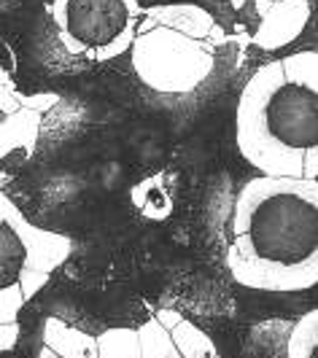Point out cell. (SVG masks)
<instances>
[{"mask_svg":"<svg viewBox=\"0 0 318 358\" xmlns=\"http://www.w3.org/2000/svg\"><path fill=\"white\" fill-rule=\"evenodd\" d=\"M313 0H272L254 33V43L267 52H278L289 41L305 33L310 19L316 17Z\"/></svg>","mask_w":318,"mask_h":358,"instance_id":"obj_6","label":"cell"},{"mask_svg":"<svg viewBox=\"0 0 318 358\" xmlns=\"http://www.w3.org/2000/svg\"><path fill=\"white\" fill-rule=\"evenodd\" d=\"M65 49L95 62L130 52L143 8L138 0H46Z\"/></svg>","mask_w":318,"mask_h":358,"instance_id":"obj_4","label":"cell"},{"mask_svg":"<svg viewBox=\"0 0 318 358\" xmlns=\"http://www.w3.org/2000/svg\"><path fill=\"white\" fill-rule=\"evenodd\" d=\"M135 73L159 94H189L205 84L216 57L208 41H197L173 27L151 24L135 33L130 46Z\"/></svg>","mask_w":318,"mask_h":358,"instance_id":"obj_5","label":"cell"},{"mask_svg":"<svg viewBox=\"0 0 318 358\" xmlns=\"http://www.w3.org/2000/svg\"><path fill=\"white\" fill-rule=\"evenodd\" d=\"M232 278L256 291H307L318 283V180L256 176L232 210Z\"/></svg>","mask_w":318,"mask_h":358,"instance_id":"obj_1","label":"cell"},{"mask_svg":"<svg viewBox=\"0 0 318 358\" xmlns=\"http://www.w3.org/2000/svg\"><path fill=\"white\" fill-rule=\"evenodd\" d=\"M71 253V237L30 224L8 194L0 192V350L17 342L22 307L52 280V272Z\"/></svg>","mask_w":318,"mask_h":358,"instance_id":"obj_3","label":"cell"},{"mask_svg":"<svg viewBox=\"0 0 318 358\" xmlns=\"http://www.w3.org/2000/svg\"><path fill=\"white\" fill-rule=\"evenodd\" d=\"M154 318L167 329L181 358H219L211 337L202 329H197L195 323L181 318L176 310H154Z\"/></svg>","mask_w":318,"mask_h":358,"instance_id":"obj_7","label":"cell"},{"mask_svg":"<svg viewBox=\"0 0 318 358\" xmlns=\"http://www.w3.org/2000/svg\"><path fill=\"white\" fill-rule=\"evenodd\" d=\"M138 6L143 11L154 8V6H197L216 22V27L224 30V36H232L237 30L235 27V17H237L235 0H138Z\"/></svg>","mask_w":318,"mask_h":358,"instance_id":"obj_9","label":"cell"},{"mask_svg":"<svg viewBox=\"0 0 318 358\" xmlns=\"http://www.w3.org/2000/svg\"><path fill=\"white\" fill-rule=\"evenodd\" d=\"M38 124H41V113L33 108L22 106L14 113H6V122L0 124V157L17 148L30 154L36 148Z\"/></svg>","mask_w":318,"mask_h":358,"instance_id":"obj_8","label":"cell"},{"mask_svg":"<svg viewBox=\"0 0 318 358\" xmlns=\"http://www.w3.org/2000/svg\"><path fill=\"white\" fill-rule=\"evenodd\" d=\"M286 358H318V310L305 313L294 323L286 345Z\"/></svg>","mask_w":318,"mask_h":358,"instance_id":"obj_10","label":"cell"},{"mask_svg":"<svg viewBox=\"0 0 318 358\" xmlns=\"http://www.w3.org/2000/svg\"><path fill=\"white\" fill-rule=\"evenodd\" d=\"M235 135L262 176L302 178L305 154L318 148V54L267 59L240 92Z\"/></svg>","mask_w":318,"mask_h":358,"instance_id":"obj_2","label":"cell"},{"mask_svg":"<svg viewBox=\"0 0 318 358\" xmlns=\"http://www.w3.org/2000/svg\"><path fill=\"white\" fill-rule=\"evenodd\" d=\"M0 173H3V167H0Z\"/></svg>","mask_w":318,"mask_h":358,"instance_id":"obj_11","label":"cell"}]
</instances>
